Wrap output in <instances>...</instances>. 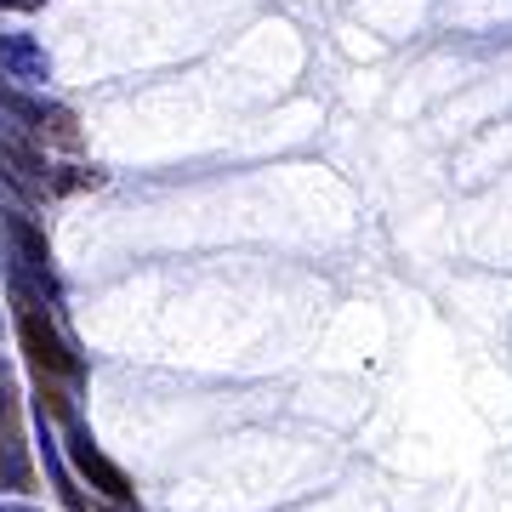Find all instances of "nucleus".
Returning a JSON list of instances; mask_svg holds the SVG:
<instances>
[{"label":"nucleus","instance_id":"2","mask_svg":"<svg viewBox=\"0 0 512 512\" xmlns=\"http://www.w3.org/2000/svg\"><path fill=\"white\" fill-rule=\"evenodd\" d=\"M0 183L18 188L23 200H52V165H46V148L29 126H12L0 120Z\"/></svg>","mask_w":512,"mask_h":512},{"label":"nucleus","instance_id":"7","mask_svg":"<svg viewBox=\"0 0 512 512\" xmlns=\"http://www.w3.org/2000/svg\"><path fill=\"white\" fill-rule=\"evenodd\" d=\"M0 512H35V507H0Z\"/></svg>","mask_w":512,"mask_h":512},{"label":"nucleus","instance_id":"1","mask_svg":"<svg viewBox=\"0 0 512 512\" xmlns=\"http://www.w3.org/2000/svg\"><path fill=\"white\" fill-rule=\"evenodd\" d=\"M12 302H18V342H23V353H29L35 376H52V382H80V376H86L80 353H74L69 342L57 336L52 319L29 302V291H12Z\"/></svg>","mask_w":512,"mask_h":512},{"label":"nucleus","instance_id":"3","mask_svg":"<svg viewBox=\"0 0 512 512\" xmlns=\"http://www.w3.org/2000/svg\"><path fill=\"white\" fill-rule=\"evenodd\" d=\"M63 450H69V461H74V473L86 478V484H92V490H103L109 495V501H120V507H126L131 501V478L120 473V467H114L109 456H103V450H97L92 444V433H86V427H80V421H63Z\"/></svg>","mask_w":512,"mask_h":512},{"label":"nucleus","instance_id":"4","mask_svg":"<svg viewBox=\"0 0 512 512\" xmlns=\"http://www.w3.org/2000/svg\"><path fill=\"white\" fill-rule=\"evenodd\" d=\"M6 234H12V262H18V274H35V285L46 291V302H57V279H52V245L40 234L29 217H6Z\"/></svg>","mask_w":512,"mask_h":512},{"label":"nucleus","instance_id":"5","mask_svg":"<svg viewBox=\"0 0 512 512\" xmlns=\"http://www.w3.org/2000/svg\"><path fill=\"white\" fill-rule=\"evenodd\" d=\"M0 484H12V490H23V484H29V444H23L18 404H12L6 376H0Z\"/></svg>","mask_w":512,"mask_h":512},{"label":"nucleus","instance_id":"6","mask_svg":"<svg viewBox=\"0 0 512 512\" xmlns=\"http://www.w3.org/2000/svg\"><path fill=\"white\" fill-rule=\"evenodd\" d=\"M0 6H6V12H35L40 0H0Z\"/></svg>","mask_w":512,"mask_h":512}]
</instances>
